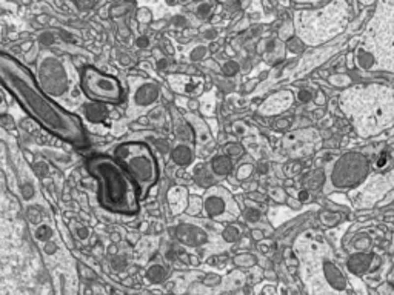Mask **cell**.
Segmentation results:
<instances>
[{"label": "cell", "instance_id": "13", "mask_svg": "<svg viewBox=\"0 0 394 295\" xmlns=\"http://www.w3.org/2000/svg\"><path fill=\"white\" fill-rule=\"evenodd\" d=\"M369 266H371V255H366V254L353 255L348 262V269L353 274H357V275L365 274L369 269Z\"/></svg>", "mask_w": 394, "mask_h": 295}, {"label": "cell", "instance_id": "23", "mask_svg": "<svg viewBox=\"0 0 394 295\" xmlns=\"http://www.w3.org/2000/svg\"><path fill=\"white\" fill-rule=\"evenodd\" d=\"M237 69H239V66H237V63H234V61H228V63L223 65V72L226 74V76H234Z\"/></svg>", "mask_w": 394, "mask_h": 295}, {"label": "cell", "instance_id": "7", "mask_svg": "<svg viewBox=\"0 0 394 295\" xmlns=\"http://www.w3.org/2000/svg\"><path fill=\"white\" fill-rule=\"evenodd\" d=\"M116 158L121 162L140 186L147 188L157 180V163L145 143L126 142L114 149Z\"/></svg>", "mask_w": 394, "mask_h": 295}, {"label": "cell", "instance_id": "25", "mask_svg": "<svg viewBox=\"0 0 394 295\" xmlns=\"http://www.w3.org/2000/svg\"><path fill=\"white\" fill-rule=\"evenodd\" d=\"M76 3L80 9H88L91 6H94L95 0H76Z\"/></svg>", "mask_w": 394, "mask_h": 295}, {"label": "cell", "instance_id": "30", "mask_svg": "<svg viewBox=\"0 0 394 295\" xmlns=\"http://www.w3.org/2000/svg\"><path fill=\"white\" fill-rule=\"evenodd\" d=\"M23 197H25V199H30V197L32 195V188H31V184H27V186H23Z\"/></svg>", "mask_w": 394, "mask_h": 295}, {"label": "cell", "instance_id": "31", "mask_svg": "<svg viewBox=\"0 0 394 295\" xmlns=\"http://www.w3.org/2000/svg\"><path fill=\"white\" fill-rule=\"evenodd\" d=\"M40 40H42V43H45V45H51V43L54 42V37H51V34H43Z\"/></svg>", "mask_w": 394, "mask_h": 295}, {"label": "cell", "instance_id": "11", "mask_svg": "<svg viewBox=\"0 0 394 295\" xmlns=\"http://www.w3.org/2000/svg\"><path fill=\"white\" fill-rule=\"evenodd\" d=\"M134 98L139 106H148L159 98V86L154 83H145L136 91Z\"/></svg>", "mask_w": 394, "mask_h": 295}, {"label": "cell", "instance_id": "17", "mask_svg": "<svg viewBox=\"0 0 394 295\" xmlns=\"http://www.w3.org/2000/svg\"><path fill=\"white\" fill-rule=\"evenodd\" d=\"M194 177H196V181L200 184V186H208V184L212 183V177L210 176V172L207 171L205 166H199V168H196V171H194Z\"/></svg>", "mask_w": 394, "mask_h": 295}, {"label": "cell", "instance_id": "27", "mask_svg": "<svg viewBox=\"0 0 394 295\" xmlns=\"http://www.w3.org/2000/svg\"><path fill=\"white\" fill-rule=\"evenodd\" d=\"M205 54H207V48H197L196 51L191 54V59H193V60H199L202 57H205Z\"/></svg>", "mask_w": 394, "mask_h": 295}, {"label": "cell", "instance_id": "10", "mask_svg": "<svg viewBox=\"0 0 394 295\" xmlns=\"http://www.w3.org/2000/svg\"><path fill=\"white\" fill-rule=\"evenodd\" d=\"M293 103V94L290 91H282L276 95H273L270 100L262 106V113L265 114H279L286 108H290Z\"/></svg>", "mask_w": 394, "mask_h": 295}, {"label": "cell", "instance_id": "4", "mask_svg": "<svg viewBox=\"0 0 394 295\" xmlns=\"http://www.w3.org/2000/svg\"><path fill=\"white\" fill-rule=\"evenodd\" d=\"M88 169L99 180L100 205L113 212L134 214L139 207L133 180L114 160L97 155L88 162Z\"/></svg>", "mask_w": 394, "mask_h": 295}, {"label": "cell", "instance_id": "28", "mask_svg": "<svg viewBox=\"0 0 394 295\" xmlns=\"http://www.w3.org/2000/svg\"><path fill=\"white\" fill-rule=\"evenodd\" d=\"M150 19H151V16H150V12L147 9H140L139 11V20L140 22H148Z\"/></svg>", "mask_w": 394, "mask_h": 295}, {"label": "cell", "instance_id": "35", "mask_svg": "<svg viewBox=\"0 0 394 295\" xmlns=\"http://www.w3.org/2000/svg\"><path fill=\"white\" fill-rule=\"evenodd\" d=\"M308 197H309V195H308L306 192H301V200L305 202V200H308Z\"/></svg>", "mask_w": 394, "mask_h": 295}, {"label": "cell", "instance_id": "36", "mask_svg": "<svg viewBox=\"0 0 394 295\" xmlns=\"http://www.w3.org/2000/svg\"><path fill=\"white\" fill-rule=\"evenodd\" d=\"M297 2H317V0H297Z\"/></svg>", "mask_w": 394, "mask_h": 295}, {"label": "cell", "instance_id": "1", "mask_svg": "<svg viewBox=\"0 0 394 295\" xmlns=\"http://www.w3.org/2000/svg\"><path fill=\"white\" fill-rule=\"evenodd\" d=\"M0 82L40 125L71 143L82 145L85 132L80 120L56 105L35 83L31 72L16 59L0 53Z\"/></svg>", "mask_w": 394, "mask_h": 295}, {"label": "cell", "instance_id": "33", "mask_svg": "<svg viewBox=\"0 0 394 295\" xmlns=\"http://www.w3.org/2000/svg\"><path fill=\"white\" fill-rule=\"evenodd\" d=\"M301 98H302L303 102L309 100V92H305V91H302V92H301Z\"/></svg>", "mask_w": 394, "mask_h": 295}, {"label": "cell", "instance_id": "22", "mask_svg": "<svg viewBox=\"0 0 394 295\" xmlns=\"http://www.w3.org/2000/svg\"><path fill=\"white\" fill-rule=\"evenodd\" d=\"M51 236H53L51 229L48 228V226H42V228L37 229V232H35V237H37L39 240H48Z\"/></svg>", "mask_w": 394, "mask_h": 295}, {"label": "cell", "instance_id": "24", "mask_svg": "<svg viewBox=\"0 0 394 295\" xmlns=\"http://www.w3.org/2000/svg\"><path fill=\"white\" fill-rule=\"evenodd\" d=\"M251 172H253V166L251 165H245V166H242L241 169H239L237 177L239 178H246V177L251 176Z\"/></svg>", "mask_w": 394, "mask_h": 295}, {"label": "cell", "instance_id": "15", "mask_svg": "<svg viewBox=\"0 0 394 295\" xmlns=\"http://www.w3.org/2000/svg\"><path fill=\"white\" fill-rule=\"evenodd\" d=\"M173 160L181 166H186L193 162V151L186 145H179L173 149Z\"/></svg>", "mask_w": 394, "mask_h": 295}, {"label": "cell", "instance_id": "32", "mask_svg": "<svg viewBox=\"0 0 394 295\" xmlns=\"http://www.w3.org/2000/svg\"><path fill=\"white\" fill-rule=\"evenodd\" d=\"M148 45H150V42H148L147 37H140V39L137 40V46L139 48H147Z\"/></svg>", "mask_w": 394, "mask_h": 295}, {"label": "cell", "instance_id": "21", "mask_svg": "<svg viewBox=\"0 0 394 295\" xmlns=\"http://www.w3.org/2000/svg\"><path fill=\"white\" fill-rule=\"evenodd\" d=\"M243 152V148L241 145H236V143H231L226 146V154L228 155H233V157H239V155H242Z\"/></svg>", "mask_w": 394, "mask_h": 295}, {"label": "cell", "instance_id": "19", "mask_svg": "<svg viewBox=\"0 0 394 295\" xmlns=\"http://www.w3.org/2000/svg\"><path fill=\"white\" fill-rule=\"evenodd\" d=\"M239 237H241V234H239V229L236 226H228L223 231V238L226 241H230V243L239 240Z\"/></svg>", "mask_w": 394, "mask_h": 295}, {"label": "cell", "instance_id": "5", "mask_svg": "<svg viewBox=\"0 0 394 295\" xmlns=\"http://www.w3.org/2000/svg\"><path fill=\"white\" fill-rule=\"evenodd\" d=\"M356 63L365 71H394V8H379L356 53Z\"/></svg>", "mask_w": 394, "mask_h": 295}, {"label": "cell", "instance_id": "6", "mask_svg": "<svg viewBox=\"0 0 394 295\" xmlns=\"http://www.w3.org/2000/svg\"><path fill=\"white\" fill-rule=\"evenodd\" d=\"M348 22V9L343 0H337L324 9L302 11L296 16V31L308 45H319L339 34Z\"/></svg>", "mask_w": 394, "mask_h": 295}, {"label": "cell", "instance_id": "34", "mask_svg": "<svg viewBox=\"0 0 394 295\" xmlns=\"http://www.w3.org/2000/svg\"><path fill=\"white\" fill-rule=\"evenodd\" d=\"M45 251H46L48 254H51V252L56 251V246H54V244H48V248H45Z\"/></svg>", "mask_w": 394, "mask_h": 295}, {"label": "cell", "instance_id": "14", "mask_svg": "<svg viewBox=\"0 0 394 295\" xmlns=\"http://www.w3.org/2000/svg\"><path fill=\"white\" fill-rule=\"evenodd\" d=\"M85 114H87L90 121L100 123L106 118V116H108V109H106V106L99 105V103H90L85 106Z\"/></svg>", "mask_w": 394, "mask_h": 295}, {"label": "cell", "instance_id": "9", "mask_svg": "<svg viewBox=\"0 0 394 295\" xmlns=\"http://www.w3.org/2000/svg\"><path fill=\"white\" fill-rule=\"evenodd\" d=\"M202 209L208 217L222 221H231L239 215L236 202L223 188H211L202 200Z\"/></svg>", "mask_w": 394, "mask_h": 295}, {"label": "cell", "instance_id": "18", "mask_svg": "<svg viewBox=\"0 0 394 295\" xmlns=\"http://www.w3.org/2000/svg\"><path fill=\"white\" fill-rule=\"evenodd\" d=\"M166 277V272L165 269L159 265H154L148 269V278L154 283H159V281H163Z\"/></svg>", "mask_w": 394, "mask_h": 295}, {"label": "cell", "instance_id": "8", "mask_svg": "<svg viewBox=\"0 0 394 295\" xmlns=\"http://www.w3.org/2000/svg\"><path fill=\"white\" fill-rule=\"evenodd\" d=\"M82 89L92 100H100V102L114 103L121 100L122 97V88L119 82L114 77L106 76V74L99 72L94 68H87L83 71Z\"/></svg>", "mask_w": 394, "mask_h": 295}, {"label": "cell", "instance_id": "3", "mask_svg": "<svg viewBox=\"0 0 394 295\" xmlns=\"http://www.w3.org/2000/svg\"><path fill=\"white\" fill-rule=\"evenodd\" d=\"M296 252L301 257V274L306 289L313 294L345 292L348 281L339 266L328 243L316 232H305L297 238Z\"/></svg>", "mask_w": 394, "mask_h": 295}, {"label": "cell", "instance_id": "12", "mask_svg": "<svg viewBox=\"0 0 394 295\" xmlns=\"http://www.w3.org/2000/svg\"><path fill=\"white\" fill-rule=\"evenodd\" d=\"M177 238L183 241L185 244H200L205 241V232L197 228H189V226H181L177 229Z\"/></svg>", "mask_w": 394, "mask_h": 295}, {"label": "cell", "instance_id": "20", "mask_svg": "<svg viewBox=\"0 0 394 295\" xmlns=\"http://www.w3.org/2000/svg\"><path fill=\"white\" fill-rule=\"evenodd\" d=\"M177 134H179V137H181L182 140H193V131H191V128L188 125H181L177 129Z\"/></svg>", "mask_w": 394, "mask_h": 295}, {"label": "cell", "instance_id": "37", "mask_svg": "<svg viewBox=\"0 0 394 295\" xmlns=\"http://www.w3.org/2000/svg\"><path fill=\"white\" fill-rule=\"evenodd\" d=\"M362 2H364V3H371L373 0H362Z\"/></svg>", "mask_w": 394, "mask_h": 295}, {"label": "cell", "instance_id": "29", "mask_svg": "<svg viewBox=\"0 0 394 295\" xmlns=\"http://www.w3.org/2000/svg\"><path fill=\"white\" fill-rule=\"evenodd\" d=\"M208 11H210V5H200L199 6V9H197V12H199V16L200 17H207L208 16Z\"/></svg>", "mask_w": 394, "mask_h": 295}, {"label": "cell", "instance_id": "2", "mask_svg": "<svg viewBox=\"0 0 394 295\" xmlns=\"http://www.w3.org/2000/svg\"><path fill=\"white\" fill-rule=\"evenodd\" d=\"M340 108L361 137H373L394 123V89L384 85L350 88L340 95Z\"/></svg>", "mask_w": 394, "mask_h": 295}, {"label": "cell", "instance_id": "26", "mask_svg": "<svg viewBox=\"0 0 394 295\" xmlns=\"http://www.w3.org/2000/svg\"><path fill=\"white\" fill-rule=\"evenodd\" d=\"M259 217H260V212L257 211V209H249V211L246 212V218H248V221H251V223L257 221Z\"/></svg>", "mask_w": 394, "mask_h": 295}, {"label": "cell", "instance_id": "16", "mask_svg": "<svg viewBox=\"0 0 394 295\" xmlns=\"http://www.w3.org/2000/svg\"><path fill=\"white\" fill-rule=\"evenodd\" d=\"M212 172L216 176H228L230 172L233 171V162L230 160V157H226V155H219L212 160Z\"/></svg>", "mask_w": 394, "mask_h": 295}]
</instances>
